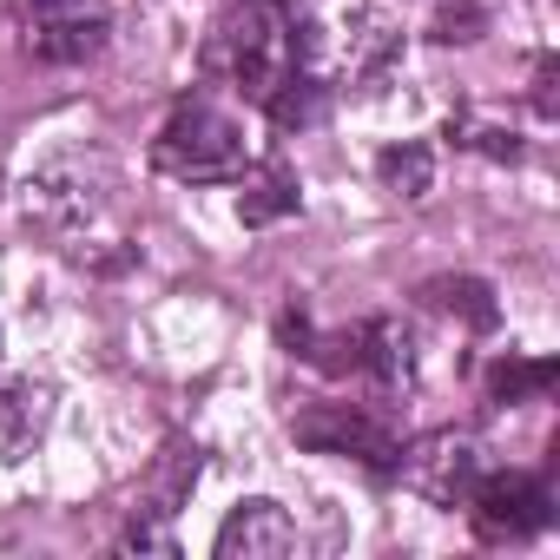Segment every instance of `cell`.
Here are the masks:
<instances>
[{"label":"cell","instance_id":"21","mask_svg":"<svg viewBox=\"0 0 560 560\" xmlns=\"http://www.w3.org/2000/svg\"><path fill=\"white\" fill-rule=\"evenodd\" d=\"M0 350H8V337H0Z\"/></svg>","mask_w":560,"mask_h":560},{"label":"cell","instance_id":"12","mask_svg":"<svg viewBox=\"0 0 560 560\" xmlns=\"http://www.w3.org/2000/svg\"><path fill=\"white\" fill-rule=\"evenodd\" d=\"M106 34H113V21L93 14V21H54V27H34V34H21V40H27V54L47 60V67H80V60H93V54L106 47Z\"/></svg>","mask_w":560,"mask_h":560},{"label":"cell","instance_id":"13","mask_svg":"<svg viewBox=\"0 0 560 560\" xmlns=\"http://www.w3.org/2000/svg\"><path fill=\"white\" fill-rule=\"evenodd\" d=\"M396 54H402V34H396L376 8L350 14V40H343V73H350V80H376V73H389Z\"/></svg>","mask_w":560,"mask_h":560},{"label":"cell","instance_id":"10","mask_svg":"<svg viewBox=\"0 0 560 560\" xmlns=\"http://www.w3.org/2000/svg\"><path fill=\"white\" fill-rule=\"evenodd\" d=\"M363 330V370L396 396L416 383V337L396 324V317H376V324H357Z\"/></svg>","mask_w":560,"mask_h":560},{"label":"cell","instance_id":"18","mask_svg":"<svg viewBox=\"0 0 560 560\" xmlns=\"http://www.w3.org/2000/svg\"><path fill=\"white\" fill-rule=\"evenodd\" d=\"M448 139L475 145V152H481V159H494V165H514V159H521V139H514L508 126H455V119H448Z\"/></svg>","mask_w":560,"mask_h":560},{"label":"cell","instance_id":"19","mask_svg":"<svg viewBox=\"0 0 560 560\" xmlns=\"http://www.w3.org/2000/svg\"><path fill=\"white\" fill-rule=\"evenodd\" d=\"M481 27H488V14L462 0V8H442V14H435V27H429V34H435L442 47H455V40H481Z\"/></svg>","mask_w":560,"mask_h":560},{"label":"cell","instance_id":"8","mask_svg":"<svg viewBox=\"0 0 560 560\" xmlns=\"http://www.w3.org/2000/svg\"><path fill=\"white\" fill-rule=\"evenodd\" d=\"M54 409H60V389L40 383V376H14V383H0V462H27L47 429H54Z\"/></svg>","mask_w":560,"mask_h":560},{"label":"cell","instance_id":"3","mask_svg":"<svg viewBox=\"0 0 560 560\" xmlns=\"http://www.w3.org/2000/svg\"><path fill=\"white\" fill-rule=\"evenodd\" d=\"M106 205H113V172L93 152H54L21 185V218H27V231H47V237L93 231L106 218Z\"/></svg>","mask_w":560,"mask_h":560},{"label":"cell","instance_id":"5","mask_svg":"<svg viewBox=\"0 0 560 560\" xmlns=\"http://www.w3.org/2000/svg\"><path fill=\"white\" fill-rule=\"evenodd\" d=\"M291 435H298L311 455H343V462H363V468H376V475H389L396 455H402L396 429H389L383 416L357 409V402H317V409L291 416Z\"/></svg>","mask_w":560,"mask_h":560},{"label":"cell","instance_id":"17","mask_svg":"<svg viewBox=\"0 0 560 560\" xmlns=\"http://www.w3.org/2000/svg\"><path fill=\"white\" fill-rule=\"evenodd\" d=\"M0 14H8L21 34H34V27H54V21H93L106 8L100 0H0Z\"/></svg>","mask_w":560,"mask_h":560},{"label":"cell","instance_id":"16","mask_svg":"<svg viewBox=\"0 0 560 560\" xmlns=\"http://www.w3.org/2000/svg\"><path fill=\"white\" fill-rule=\"evenodd\" d=\"M553 383H560L553 357H501L488 370V402H540Z\"/></svg>","mask_w":560,"mask_h":560},{"label":"cell","instance_id":"4","mask_svg":"<svg viewBox=\"0 0 560 560\" xmlns=\"http://www.w3.org/2000/svg\"><path fill=\"white\" fill-rule=\"evenodd\" d=\"M396 475H402V488L422 494L429 508H468V494H475V481L488 475V462H481V442H475V435L435 429V435H422L416 448L396 455Z\"/></svg>","mask_w":560,"mask_h":560},{"label":"cell","instance_id":"2","mask_svg":"<svg viewBox=\"0 0 560 560\" xmlns=\"http://www.w3.org/2000/svg\"><path fill=\"white\" fill-rule=\"evenodd\" d=\"M152 165L165 172V178H178V185H231V178H244V165H250V139H244V119L237 113H224L218 100H178L172 106V119L159 126V139H152Z\"/></svg>","mask_w":560,"mask_h":560},{"label":"cell","instance_id":"14","mask_svg":"<svg viewBox=\"0 0 560 560\" xmlns=\"http://www.w3.org/2000/svg\"><path fill=\"white\" fill-rule=\"evenodd\" d=\"M376 178H383V191H389V198L422 205V198L435 191V152H429L422 139H396V145H383V152H376Z\"/></svg>","mask_w":560,"mask_h":560},{"label":"cell","instance_id":"9","mask_svg":"<svg viewBox=\"0 0 560 560\" xmlns=\"http://www.w3.org/2000/svg\"><path fill=\"white\" fill-rule=\"evenodd\" d=\"M191 488H198V442L178 435V442H165V455L152 462V475H145L132 514H159V521H172V514L191 501Z\"/></svg>","mask_w":560,"mask_h":560},{"label":"cell","instance_id":"1","mask_svg":"<svg viewBox=\"0 0 560 560\" xmlns=\"http://www.w3.org/2000/svg\"><path fill=\"white\" fill-rule=\"evenodd\" d=\"M298 60H304V47H298V21L284 0H224L205 34V73L257 106L277 93V80Z\"/></svg>","mask_w":560,"mask_h":560},{"label":"cell","instance_id":"7","mask_svg":"<svg viewBox=\"0 0 560 560\" xmlns=\"http://www.w3.org/2000/svg\"><path fill=\"white\" fill-rule=\"evenodd\" d=\"M211 553H218V560H284V553H298V521H291L284 501L250 494V501H237V508L224 514Z\"/></svg>","mask_w":560,"mask_h":560},{"label":"cell","instance_id":"20","mask_svg":"<svg viewBox=\"0 0 560 560\" xmlns=\"http://www.w3.org/2000/svg\"><path fill=\"white\" fill-rule=\"evenodd\" d=\"M534 106H540L547 119L560 113V106H553V60H540V73H534Z\"/></svg>","mask_w":560,"mask_h":560},{"label":"cell","instance_id":"11","mask_svg":"<svg viewBox=\"0 0 560 560\" xmlns=\"http://www.w3.org/2000/svg\"><path fill=\"white\" fill-rule=\"evenodd\" d=\"M244 191H237V218L250 224V231H264V224H277V218H298L304 211V198H298V178L284 172V165H264V172H250L244 165V178H237Z\"/></svg>","mask_w":560,"mask_h":560},{"label":"cell","instance_id":"6","mask_svg":"<svg viewBox=\"0 0 560 560\" xmlns=\"http://www.w3.org/2000/svg\"><path fill=\"white\" fill-rule=\"evenodd\" d=\"M468 514H475V534H481L488 547H501V540H534V534L553 521V494H547V481L508 468V475H481V481H475Z\"/></svg>","mask_w":560,"mask_h":560},{"label":"cell","instance_id":"15","mask_svg":"<svg viewBox=\"0 0 560 560\" xmlns=\"http://www.w3.org/2000/svg\"><path fill=\"white\" fill-rule=\"evenodd\" d=\"M422 304L442 311V317H462L468 330H494L501 324V304H494V291L481 284V277H429Z\"/></svg>","mask_w":560,"mask_h":560}]
</instances>
